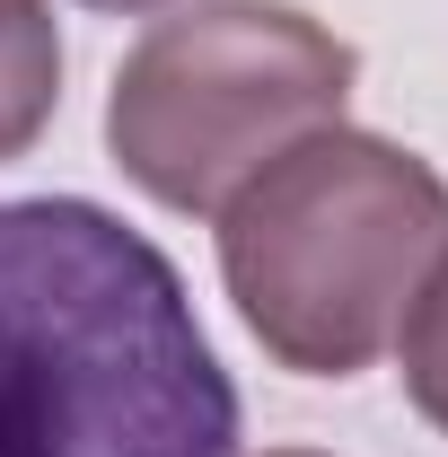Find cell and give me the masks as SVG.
I'll return each instance as SVG.
<instances>
[{"mask_svg": "<svg viewBox=\"0 0 448 457\" xmlns=\"http://www.w3.org/2000/svg\"><path fill=\"white\" fill-rule=\"evenodd\" d=\"M88 9H168V0H88Z\"/></svg>", "mask_w": 448, "mask_h": 457, "instance_id": "obj_6", "label": "cell"}, {"mask_svg": "<svg viewBox=\"0 0 448 457\" xmlns=\"http://www.w3.org/2000/svg\"><path fill=\"white\" fill-rule=\"evenodd\" d=\"M395 361H404V396L448 431V246L431 255V273H422L404 326H395Z\"/></svg>", "mask_w": 448, "mask_h": 457, "instance_id": "obj_5", "label": "cell"}, {"mask_svg": "<svg viewBox=\"0 0 448 457\" xmlns=\"http://www.w3.org/2000/svg\"><path fill=\"white\" fill-rule=\"evenodd\" d=\"M0 457H237L185 273L97 203H0Z\"/></svg>", "mask_w": 448, "mask_h": 457, "instance_id": "obj_1", "label": "cell"}, {"mask_svg": "<svg viewBox=\"0 0 448 457\" xmlns=\"http://www.w3.org/2000/svg\"><path fill=\"white\" fill-rule=\"evenodd\" d=\"M352 45L281 0H194L159 18L106 97L114 168L168 212H220L290 141L343 123Z\"/></svg>", "mask_w": 448, "mask_h": 457, "instance_id": "obj_3", "label": "cell"}, {"mask_svg": "<svg viewBox=\"0 0 448 457\" xmlns=\"http://www.w3.org/2000/svg\"><path fill=\"white\" fill-rule=\"evenodd\" d=\"M62 97V36L45 0H0V159H18Z\"/></svg>", "mask_w": 448, "mask_h": 457, "instance_id": "obj_4", "label": "cell"}, {"mask_svg": "<svg viewBox=\"0 0 448 457\" xmlns=\"http://www.w3.org/2000/svg\"><path fill=\"white\" fill-rule=\"evenodd\" d=\"M264 457H317V449H264Z\"/></svg>", "mask_w": 448, "mask_h": 457, "instance_id": "obj_7", "label": "cell"}, {"mask_svg": "<svg viewBox=\"0 0 448 457\" xmlns=\"http://www.w3.org/2000/svg\"><path fill=\"white\" fill-rule=\"evenodd\" d=\"M448 246V185L378 132H308L220 203V273L281 370L352 378Z\"/></svg>", "mask_w": 448, "mask_h": 457, "instance_id": "obj_2", "label": "cell"}]
</instances>
